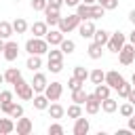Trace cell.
<instances>
[{"mask_svg":"<svg viewBox=\"0 0 135 135\" xmlns=\"http://www.w3.org/2000/svg\"><path fill=\"white\" fill-rule=\"evenodd\" d=\"M25 51L30 55H44V53H49V42H46V38L34 36V38H30L25 42Z\"/></svg>","mask_w":135,"mask_h":135,"instance_id":"1","label":"cell"},{"mask_svg":"<svg viewBox=\"0 0 135 135\" xmlns=\"http://www.w3.org/2000/svg\"><path fill=\"white\" fill-rule=\"evenodd\" d=\"M13 86H15V93H17V97H19V99H23V101L34 99V86H32V82H27V80L19 78Z\"/></svg>","mask_w":135,"mask_h":135,"instance_id":"2","label":"cell"},{"mask_svg":"<svg viewBox=\"0 0 135 135\" xmlns=\"http://www.w3.org/2000/svg\"><path fill=\"white\" fill-rule=\"evenodd\" d=\"M80 21H82V19H80V17H78V15L74 13V15H68V17H61V19H59V25H57V27H59V30H61L63 34H70L72 30H78Z\"/></svg>","mask_w":135,"mask_h":135,"instance_id":"3","label":"cell"},{"mask_svg":"<svg viewBox=\"0 0 135 135\" xmlns=\"http://www.w3.org/2000/svg\"><path fill=\"white\" fill-rule=\"evenodd\" d=\"M124 42H127V36L122 34V32H114V34H110V40H108V51H112V53H120V49L124 46Z\"/></svg>","mask_w":135,"mask_h":135,"instance_id":"4","label":"cell"},{"mask_svg":"<svg viewBox=\"0 0 135 135\" xmlns=\"http://www.w3.org/2000/svg\"><path fill=\"white\" fill-rule=\"evenodd\" d=\"M118 59H120V63L122 65H131L133 61H135V44L133 42H124V46L120 49V53H118Z\"/></svg>","mask_w":135,"mask_h":135,"instance_id":"5","label":"cell"},{"mask_svg":"<svg viewBox=\"0 0 135 135\" xmlns=\"http://www.w3.org/2000/svg\"><path fill=\"white\" fill-rule=\"evenodd\" d=\"M84 110H86V114H97L99 110H101V99L95 95V93H89V97H86V101H84Z\"/></svg>","mask_w":135,"mask_h":135,"instance_id":"6","label":"cell"},{"mask_svg":"<svg viewBox=\"0 0 135 135\" xmlns=\"http://www.w3.org/2000/svg\"><path fill=\"white\" fill-rule=\"evenodd\" d=\"M2 55H4V59H6V61H15V59L19 57V44H17L15 40H6Z\"/></svg>","mask_w":135,"mask_h":135,"instance_id":"7","label":"cell"},{"mask_svg":"<svg viewBox=\"0 0 135 135\" xmlns=\"http://www.w3.org/2000/svg\"><path fill=\"white\" fill-rule=\"evenodd\" d=\"M122 82H124V76H122L118 70H110V72H105V84H110L114 91H116Z\"/></svg>","mask_w":135,"mask_h":135,"instance_id":"8","label":"cell"},{"mask_svg":"<svg viewBox=\"0 0 135 135\" xmlns=\"http://www.w3.org/2000/svg\"><path fill=\"white\" fill-rule=\"evenodd\" d=\"M44 21L51 25V27H55V25H59V19H61V15H59V8H55V6H51V4H46V8H44Z\"/></svg>","mask_w":135,"mask_h":135,"instance_id":"9","label":"cell"},{"mask_svg":"<svg viewBox=\"0 0 135 135\" xmlns=\"http://www.w3.org/2000/svg\"><path fill=\"white\" fill-rule=\"evenodd\" d=\"M61 93H63V84H61V82H51V84H46V89H44V95H46L51 101H57V99L61 97Z\"/></svg>","mask_w":135,"mask_h":135,"instance_id":"10","label":"cell"},{"mask_svg":"<svg viewBox=\"0 0 135 135\" xmlns=\"http://www.w3.org/2000/svg\"><path fill=\"white\" fill-rule=\"evenodd\" d=\"M95 23H93V19H84V21H80V25H78V34L82 36V38H93V34H95Z\"/></svg>","mask_w":135,"mask_h":135,"instance_id":"11","label":"cell"},{"mask_svg":"<svg viewBox=\"0 0 135 135\" xmlns=\"http://www.w3.org/2000/svg\"><path fill=\"white\" fill-rule=\"evenodd\" d=\"M46 84H49V80H46V74H42V72H36V74H34V78H32L34 93H44Z\"/></svg>","mask_w":135,"mask_h":135,"instance_id":"12","label":"cell"},{"mask_svg":"<svg viewBox=\"0 0 135 135\" xmlns=\"http://www.w3.org/2000/svg\"><path fill=\"white\" fill-rule=\"evenodd\" d=\"M44 38H46L49 46H59V44L63 42V38H65V36H63V32H61L59 27H57V30H53V27H51V32H46V36H44Z\"/></svg>","mask_w":135,"mask_h":135,"instance_id":"13","label":"cell"},{"mask_svg":"<svg viewBox=\"0 0 135 135\" xmlns=\"http://www.w3.org/2000/svg\"><path fill=\"white\" fill-rule=\"evenodd\" d=\"M15 129H17V135H30L32 131H34V124H32V120L30 118H17V124H15Z\"/></svg>","mask_w":135,"mask_h":135,"instance_id":"14","label":"cell"},{"mask_svg":"<svg viewBox=\"0 0 135 135\" xmlns=\"http://www.w3.org/2000/svg\"><path fill=\"white\" fill-rule=\"evenodd\" d=\"M89 129H91V122H89V118H82V116H78L76 120H74V135H86L89 133Z\"/></svg>","mask_w":135,"mask_h":135,"instance_id":"15","label":"cell"},{"mask_svg":"<svg viewBox=\"0 0 135 135\" xmlns=\"http://www.w3.org/2000/svg\"><path fill=\"white\" fill-rule=\"evenodd\" d=\"M30 32H32L34 36H38V38H44L46 32H49V23H46V21H34V23L30 25Z\"/></svg>","mask_w":135,"mask_h":135,"instance_id":"16","label":"cell"},{"mask_svg":"<svg viewBox=\"0 0 135 135\" xmlns=\"http://www.w3.org/2000/svg\"><path fill=\"white\" fill-rule=\"evenodd\" d=\"M46 112H49V116L55 118V120H61V118L65 116V108H63L61 103H57V101H53V103L46 108Z\"/></svg>","mask_w":135,"mask_h":135,"instance_id":"17","label":"cell"},{"mask_svg":"<svg viewBox=\"0 0 135 135\" xmlns=\"http://www.w3.org/2000/svg\"><path fill=\"white\" fill-rule=\"evenodd\" d=\"M76 15L84 21V19H93V4H84V2H80L78 6H76Z\"/></svg>","mask_w":135,"mask_h":135,"instance_id":"18","label":"cell"},{"mask_svg":"<svg viewBox=\"0 0 135 135\" xmlns=\"http://www.w3.org/2000/svg\"><path fill=\"white\" fill-rule=\"evenodd\" d=\"M25 68H27V70H32V72H38V70L42 68V55H30V57H27Z\"/></svg>","mask_w":135,"mask_h":135,"instance_id":"19","label":"cell"},{"mask_svg":"<svg viewBox=\"0 0 135 135\" xmlns=\"http://www.w3.org/2000/svg\"><path fill=\"white\" fill-rule=\"evenodd\" d=\"M19 78H21V70L19 68H8L4 72V82H8V84H15Z\"/></svg>","mask_w":135,"mask_h":135,"instance_id":"20","label":"cell"},{"mask_svg":"<svg viewBox=\"0 0 135 135\" xmlns=\"http://www.w3.org/2000/svg\"><path fill=\"white\" fill-rule=\"evenodd\" d=\"M49 105H51V99H49L44 93L34 95V108H36V110H46Z\"/></svg>","mask_w":135,"mask_h":135,"instance_id":"21","label":"cell"},{"mask_svg":"<svg viewBox=\"0 0 135 135\" xmlns=\"http://www.w3.org/2000/svg\"><path fill=\"white\" fill-rule=\"evenodd\" d=\"M15 131V122H13V118L8 116V118H0V135H8V133H13Z\"/></svg>","mask_w":135,"mask_h":135,"instance_id":"22","label":"cell"},{"mask_svg":"<svg viewBox=\"0 0 135 135\" xmlns=\"http://www.w3.org/2000/svg\"><path fill=\"white\" fill-rule=\"evenodd\" d=\"M103 44H97V42H91L89 44V49H86V53H89V57L91 59H101V55H103Z\"/></svg>","mask_w":135,"mask_h":135,"instance_id":"23","label":"cell"},{"mask_svg":"<svg viewBox=\"0 0 135 135\" xmlns=\"http://www.w3.org/2000/svg\"><path fill=\"white\" fill-rule=\"evenodd\" d=\"M110 91H112V86H110V84H105V82H101V84H95V91H93V93L103 101L105 97H110Z\"/></svg>","mask_w":135,"mask_h":135,"instance_id":"24","label":"cell"},{"mask_svg":"<svg viewBox=\"0 0 135 135\" xmlns=\"http://www.w3.org/2000/svg\"><path fill=\"white\" fill-rule=\"evenodd\" d=\"M101 110H103L105 114H112V112H116V110H118V101H116V99H112V97H105V99L101 101Z\"/></svg>","mask_w":135,"mask_h":135,"instance_id":"25","label":"cell"},{"mask_svg":"<svg viewBox=\"0 0 135 135\" xmlns=\"http://www.w3.org/2000/svg\"><path fill=\"white\" fill-rule=\"evenodd\" d=\"M13 30H15V34H25V32L30 30V25H27V21H25L23 17H17V19L13 21Z\"/></svg>","mask_w":135,"mask_h":135,"instance_id":"26","label":"cell"},{"mask_svg":"<svg viewBox=\"0 0 135 135\" xmlns=\"http://www.w3.org/2000/svg\"><path fill=\"white\" fill-rule=\"evenodd\" d=\"M89 78H91L93 84H101V82H105V72H103L101 68H95V70L89 74Z\"/></svg>","mask_w":135,"mask_h":135,"instance_id":"27","label":"cell"},{"mask_svg":"<svg viewBox=\"0 0 135 135\" xmlns=\"http://www.w3.org/2000/svg\"><path fill=\"white\" fill-rule=\"evenodd\" d=\"M13 34H15V30H13V23H8V21H0V38L8 40Z\"/></svg>","mask_w":135,"mask_h":135,"instance_id":"28","label":"cell"},{"mask_svg":"<svg viewBox=\"0 0 135 135\" xmlns=\"http://www.w3.org/2000/svg\"><path fill=\"white\" fill-rule=\"evenodd\" d=\"M108 40H110V32H105V30H95L93 42H97V44H108Z\"/></svg>","mask_w":135,"mask_h":135,"instance_id":"29","label":"cell"},{"mask_svg":"<svg viewBox=\"0 0 135 135\" xmlns=\"http://www.w3.org/2000/svg\"><path fill=\"white\" fill-rule=\"evenodd\" d=\"M86 97H89V93H86L82 86L76 89V91H72V101H74V103H80V105H82V103L86 101Z\"/></svg>","mask_w":135,"mask_h":135,"instance_id":"30","label":"cell"},{"mask_svg":"<svg viewBox=\"0 0 135 135\" xmlns=\"http://www.w3.org/2000/svg\"><path fill=\"white\" fill-rule=\"evenodd\" d=\"M59 49L63 51V55H72V53H74V49H76V42H74V40H70V38H63V42L59 44Z\"/></svg>","mask_w":135,"mask_h":135,"instance_id":"31","label":"cell"},{"mask_svg":"<svg viewBox=\"0 0 135 135\" xmlns=\"http://www.w3.org/2000/svg\"><path fill=\"white\" fill-rule=\"evenodd\" d=\"M65 114H68V118H78V116H82V108H80V103H72V105H68V110H65Z\"/></svg>","mask_w":135,"mask_h":135,"instance_id":"32","label":"cell"},{"mask_svg":"<svg viewBox=\"0 0 135 135\" xmlns=\"http://www.w3.org/2000/svg\"><path fill=\"white\" fill-rule=\"evenodd\" d=\"M118 112H120V116L129 118V116H133V112H135V105H133L131 101H127V103H122V105L118 108Z\"/></svg>","mask_w":135,"mask_h":135,"instance_id":"33","label":"cell"},{"mask_svg":"<svg viewBox=\"0 0 135 135\" xmlns=\"http://www.w3.org/2000/svg\"><path fill=\"white\" fill-rule=\"evenodd\" d=\"M89 74H91V72H89L86 68H82V65H76V68H74V76H76L78 80H82V82L89 78Z\"/></svg>","mask_w":135,"mask_h":135,"instance_id":"34","label":"cell"},{"mask_svg":"<svg viewBox=\"0 0 135 135\" xmlns=\"http://www.w3.org/2000/svg\"><path fill=\"white\" fill-rule=\"evenodd\" d=\"M131 89H133V84L124 80V82H122V84L116 89V91H118V97H124V99H127V97H129V93H131Z\"/></svg>","mask_w":135,"mask_h":135,"instance_id":"35","label":"cell"},{"mask_svg":"<svg viewBox=\"0 0 135 135\" xmlns=\"http://www.w3.org/2000/svg\"><path fill=\"white\" fill-rule=\"evenodd\" d=\"M49 61H63V51L51 46V51H49Z\"/></svg>","mask_w":135,"mask_h":135,"instance_id":"36","label":"cell"},{"mask_svg":"<svg viewBox=\"0 0 135 135\" xmlns=\"http://www.w3.org/2000/svg\"><path fill=\"white\" fill-rule=\"evenodd\" d=\"M65 133V129L59 124V122H53V124H49V135H63Z\"/></svg>","mask_w":135,"mask_h":135,"instance_id":"37","label":"cell"},{"mask_svg":"<svg viewBox=\"0 0 135 135\" xmlns=\"http://www.w3.org/2000/svg\"><path fill=\"white\" fill-rule=\"evenodd\" d=\"M103 15H105V8H103L99 2H95V4H93V19H101Z\"/></svg>","mask_w":135,"mask_h":135,"instance_id":"38","label":"cell"},{"mask_svg":"<svg viewBox=\"0 0 135 135\" xmlns=\"http://www.w3.org/2000/svg\"><path fill=\"white\" fill-rule=\"evenodd\" d=\"M46 65H49V72H53V74H59L63 70V61H49Z\"/></svg>","mask_w":135,"mask_h":135,"instance_id":"39","label":"cell"},{"mask_svg":"<svg viewBox=\"0 0 135 135\" xmlns=\"http://www.w3.org/2000/svg\"><path fill=\"white\" fill-rule=\"evenodd\" d=\"M11 118H21L23 116V105H19V103H13V110H11V114H8Z\"/></svg>","mask_w":135,"mask_h":135,"instance_id":"40","label":"cell"},{"mask_svg":"<svg viewBox=\"0 0 135 135\" xmlns=\"http://www.w3.org/2000/svg\"><path fill=\"white\" fill-rule=\"evenodd\" d=\"M82 84H84V82H82V80H78L76 76H72V78L68 80V86H70V91H76V89H80Z\"/></svg>","mask_w":135,"mask_h":135,"instance_id":"41","label":"cell"},{"mask_svg":"<svg viewBox=\"0 0 135 135\" xmlns=\"http://www.w3.org/2000/svg\"><path fill=\"white\" fill-rule=\"evenodd\" d=\"M46 4H49V0H32V8H34V11H42V13H44Z\"/></svg>","mask_w":135,"mask_h":135,"instance_id":"42","label":"cell"},{"mask_svg":"<svg viewBox=\"0 0 135 135\" xmlns=\"http://www.w3.org/2000/svg\"><path fill=\"white\" fill-rule=\"evenodd\" d=\"M105 11H114V8H118V0H103V2H99Z\"/></svg>","mask_w":135,"mask_h":135,"instance_id":"43","label":"cell"},{"mask_svg":"<svg viewBox=\"0 0 135 135\" xmlns=\"http://www.w3.org/2000/svg\"><path fill=\"white\" fill-rule=\"evenodd\" d=\"M6 101H13V93L11 91H2L0 93V103H6Z\"/></svg>","mask_w":135,"mask_h":135,"instance_id":"44","label":"cell"},{"mask_svg":"<svg viewBox=\"0 0 135 135\" xmlns=\"http://www.w3.org/2000/svg\"><path fill=\"white\" fill-rule=\"evenodd\" d=\"M13 103H15V101H6V103H0V110H2V114H6V116H8V114H11V110H13Z\"/></svg>","mask_w":135,"mask_h":135,"instance_id":"45","label":"cell"},{"mask_svg":"<svg viewBox=\"0 0 135 135\" xmlns=\"http://www.w3.org/2000/svg\"><path fill=\"white\" fill-rule=\"evenodd\" d=\"M49 4L55 6V8H61V6H63V0H49Z\"/></svg>","mask_w":135,"mask_h":135,"instance_id":"46","label":"cell"},{"mask_svg":"<svg viewBox=\"0 0 135 135\" xmlns=\"http://www.w3.org/2000/svg\"><path fill=\"white\" fill-rule=\"evenodd\" d=\"M131 133H133V131H131L129 127H127V129H118V131H116V135H131Z\"/></svg>","mask_w":135,"mask_h":135,"instance_id":"47","label":"cell"},{"mask_svg":"<svg viewBox=\"0 0 135 135\" xmlns=\"http://www.w3.org/2000/svg\"><path fill=\"white\" fill-rule=\"evenodd\" d=\"M127 101H131V103L135 105V86L131 89V93H129V97H127Z\"/></svg>","mask_w":135,"mask_h":135,"instance_id":"48","label":"cell"},{"mask_svg":"<svg viewBox=\"0 0 135 135\" xmlns=\"http://www.w3.org/2000/svg\"><path fill=\"white\" fill-rule=\"evenodd\" d=\"M82 0H63V4H68V6H78Z\"/></svg>","mask_w":135,"mask_h":135,"instance_id":"49","label":"cell"},{"mask_svg":"<svg viewBox=\"0 0 135 135\" xmlns=\"http://www.w3.org/2000/svg\"><path fill=\"white\" fill-rule=\"evenodd\" d=\"M129 129L135 133V118H133V116H129Z\"/></svg>","mask_w":135,"mask_h":135,"instance_id":"50","label":"cell"},{"mask_svg":"<svg viewBox=\"0 0 135 135\" xmlns=\"http://www.w3.org/2000/svg\"><path fill=\"white\" fill-rule=\"evenodd\" d=\"M129 21H131V23H133V25H135V8H133V11H131V13H129Z\"/></svg>","mask_w":135,"mask_h":135,"instance_id":"51","label":"cell"},{"mask_svg":"<svg viewBox=\"0 0 135 135\" xmlns=\"http://www.w3.org/2000/svg\"><path fill=\"white\" fill-rule=\"evenodd\" d=\"M129 42H133V44H135V30L129 34Z\"/></svg>","mask_w":135,"mask_h":135,"instance_id":"52","label":"cell"},{"mask_svg":"<svg viewBox=\"0 0 135 135\" xmlns=\"http://www.w3.org/2000/svg\"><path fill=\"white\" fill-rule=\"evenodd\" d=\"M4 44H6V40H4V38H0V53L4 51Z\"/></svg>","mask_w":135,"mask_h":135,"instance_id":"53","label":"cell"},{"mask_svg":"<svg viewBox=\"0 0 135 135\" xmlns=\"http://www.w3.org/2000/svg\"><path fill=\"white\" fill-rule=\"evenodd\" d=\"M82 2H84V4H95L97 0H82Z\"/></svg>","mask_w":135,"mask_h":135,"instance_id":"54","label":"cell"},{"mask_svg":"<svg viewBox=\"0 0 135 135\" xmlns=\"http://www.w3.org/2000/svg\"><path fill=\"white\" fill-rule=\"evenodd\" d=\"M131 84L135 86V72H133V76H131Z\"/></svg>","mask_w":135,"mask_h":135,"instance_id":"55","label":"cell"},{"mask_svg":"<svg viewBox=\"0 0 135 135\" xmlns=\"http://www.w3.org/2000/svg\"><path fill=\"white\" fill-rule=\"evenodd\" d=\"M2 82H4V74H0V84H2Z\"/></svg>","mask_w":135,"mask_h":135,"instance_id":"56","label":"cell"},{"mask_svg":"<svg viewBox=\"0 0 135 135\" xmlns=\"http://www.w3.org/2000/svg\"><path fill=\"white\" fill-rule=\"evenodd\" d=\"M97 2H103V0H97Z\"/></svg>","mask_w":135,"mask_h":135,"instance_id":"57","label":"cell"},{"mask_svg":"<svg viewBox=\"0 0 135 135\" xmlns=\"http://www.w3.org/2000/svg\"><path fill=\"white\" fill-rule=\"evenodd\" d=\"M133 118H135V112H133Z\"/></svg>","mask_w":135,"mask_h":135,"instance_id":"58","label":"cell"},{"mask_svg":"<svg viewBox=\"0 0 135 135\" xmlns=\"http://www.w3.org/2000/svg\"><path fill=\"white\" fill-rule=\"evenodd\" d=\"M0 112H2V110H0Z\"/></svg>","mask_w":135,"mask_h":135,"instance_id":"59","label":"cell"},{"mask_svg":"<svg viewBox=\"0 0 135 135\" xmlns=\"http://www.w3.org/2000/svg\"><path fill=\"white\" fill-rule=\"evenodd\" d=\"M133 63H135V61H133Z\"/></svg>","mask_w":135,"mask_h":135,"instance_id":"60","label":"cell"}]
</instances>
